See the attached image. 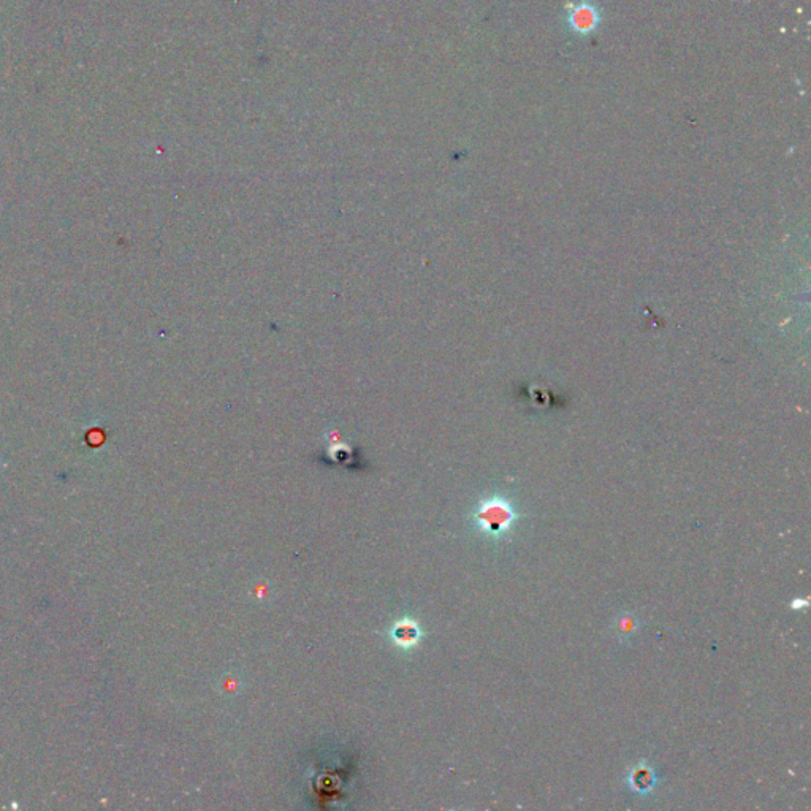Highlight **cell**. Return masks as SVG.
Segmentation results:
<instances>
[{
	"label": "cell",
	"mask_w": 811,
	"mask_h": 811,
	"mask_svg": "<svg viewBox=\"0 0 811 811\" xmlns=\"http://www.w3.org/2000/svg\"><path fill=\"white\" fill-rule=\"evenodd\" d=\"M638 624H641V622H638L634 613L624 612L617 618L615 634L622 642H628L632 636H636V632L638 631Z\"/></svg>",
	"instance_id": "cell-5"
},
{
	"label": "cell",
	"mask_w": 811,
	"mask_h": 811,
	"mask_svg": "<svg viewBox=\"0 0 811 811\" xmlns=\"http://www.w3.org/2000/svg\"><path fill=\"white\" fill-rule=\"evenodd\" d=\"M479 531L493 539L506 537L517 523V510L506 498H488L474 512Z\"/></svg>",
	"instance_id": "cell-1"
},
{
	"label": "cell",
	"mask_w": 811,
	"mask_h": 811,
	"mask_svg": "<svg viewBox=\"0 0 811 811\" xmlns=\"http://www.w3.org/2000/svg\"><path fill=\"white\" fill-rule=\"evenodd\" d=\"M602 23V13L596 4L590 0H578L568 4L566 11V25L573 35L588 37L599 29Z\"/></svg>",
	"instance_id": "cell-2"
},
{
	"label": "cell",
	"mask_w": 811,
	"mask_h": 811,
	"mask_svg": "<svg viewBox=\"0 0 811 811\" xmlns=\"http://www.w3.org/2000/svg\"><path fill=\"white\" fill-rule=\"evenodd\" d=\"M392 637L393 641L397 642V645L403 648H411L415 647L420 638V629L419 626L415 624L411 619H403V622H399L395 624V628L392 631Z\"/></svg>",
	"instance_id": "cell-4"
},
{
	"label": "cell",
	"mask_w": 811,
	"mask_h": 811,
	"mask_svg": "<svg viewBox=\"0 0 811 811\" xmlns=\"http://www.w3.org/2000/svg\"><path fill=\"white\" fill-rule=\"evenodd\" d=\"M2 466H4V463H2V457H0V471H2Z\"/></svg>",
	"instance_id": "cell-7"
},
{
	"label": "cell",
	"mask_w": 811,
	"mask_h": 811,
	"mask_svg": "<svg viewBox=\"0 0 811 811\" xmlns=\"http://www.w3.org/2000/svg\"><path fill=\"white\" fill-rule=\"evenodd\" d=\"M808 607V599H800V597H795L793 602H790V609L793 610H802V609H807Z\"/></svg>",
	"instance_id": "cell-6"
},
{
	"label": "cell",
	"mask_w": 811,
	"mask_h": 811,
	"mask_svg": "<svg viewBox=\"0 0 811 811\" xmlns=\"http://www.w3.org/2000/svg\"><path fill=\"white\" fill-rule=\"evenodd\" d=\"M656 774L655 769L645 762H638L631 769L628 774V786L636 794H648L656 788Z\"/></svg>",
	"instance_id": "cell-3"
}]
</instances>
